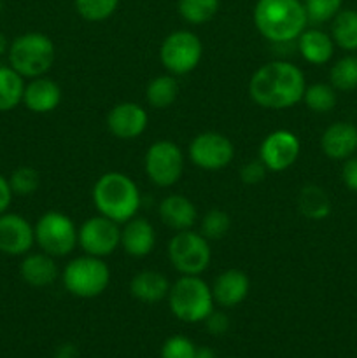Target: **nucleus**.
Here are the masks:
<instances>
[{
  "label": "nucleus",
  "mask_w": 357,
  "mask_h": 358,
  "mask_svg": "<svg viewBox=\"0 0 357 358\" xmlns=\"http://www.w3.org/2000/svg\"><path fill=\"white\" fill-rule=\"evenodd\" d=\"M231 229V217L224 210L212 208L200 219V233L209 241L223 240Z\"/></svg>",
  "instance_id": "obj_31"
},
{
  "label": "nucleus",
  "mask_w": 357,
  "mask_h": 358,
  "mask_svg": "<svg viewBox=\"0 0 357 358\" xmlns=\"http://www.w3.org/2000/svg\"><path fill=\"white\" fill-rule=\"evenodd\" d=\"M156 247V229L144 217L135 215L121 227V248L130 257H147Z\"/></svg>",
  "instance_id": "obj_19"
},
{
  "label": "nucleus",
  "mask_w": 357,
  "mask_h": 358,
  "mask_svg": "<svg viewBox=\"0 0 357 358\" xmlns=\"http://www.w3.org/2000/svg\"><path fill=\"white\" fill-rule=\"evenodd\" d=\"M170 285L167 276L156 269H144L133 275L130 280V294L133 299L144 304H158L164 301L170 292Z\"/></svg>",
  "instance_id": "obj_22"
},
{
  "label": "nucleus",
  "mask_w": 357,
  "mask_h": 358,
  "mask_svg": "<svg viewBox=\"0 0 357 358\" xmlns=\"http://www.w3.org/2000/svg\"><path fill=\"white\" fill-rule=\"evenodd\" d=\"M9 184L16 196H31L41 187V173L31 166H20L10 173Z\"/></svg>",
  "instance_id": "obj_33"
},
{
  "label": "nucleus",
  "mask_w": 357,
  "mask_h": 358,
  "mask_svg": "<svg viewBox=\"0 0 357 358\" xmlns=\"http://www.w3.org/2000/svg\"><path fill=\"white\" fill-rule=\"evenodd\" d=\"M77 247L94 257H108L121 247V224L104 215H93L84 220L77 233Z\"/></svg>",
  "instance_id": "obj_12"
},
{
  "label": "nucleus",
  "mask_w": 357,
  "mask_h": 358,
  "mask_svg": "<svg viewBox=\"0 0 357 358\" xmlns=\"http://www.w3.org/2000/svg\"><path fill=\"white\" fill-rule=\"evenodd\" d=\"M303 3L312 24L328 23L343 9V0H303Z\"/></svg>",
  "instance_id": "obj_34"
},
{
  "label": "nucleus",
  "mask_w": 357,
  "mask_h": 358,
  "mask_svg": "<svg viewBox=\"0 0 357 358\" xmlns=\"http://www.w3.org/2000/svg\"><path fill=\"white\" fill-rule=\"evenodd\" d=\"M321 149L326 157L345 161L357 154V126L349 121H336L324 129Z\"/></svg>",
  "instance_id": "obj_17"
},
{
  "label": "nucleus",
  "mask_w": 357,
  "mask_h": 358,
  "mask_svg": "<svg viewBox=\"0 0 357 358\" xmlns=\"http://www.w3.org/2000/svg\"><path fill=\"white\" fill-rule=\"evenodd\" d=\"M210 287H212V296L217 306L230 310V308L240 306L247 299L251 292V280L247 273L241 269L230 268L219 273Z\"/></svg>",
  "instance_id": "obj_16"
},
{
  "label": "nucleus",
  "mask_w": 357,
  "mask_h": 358,
  "mask_svg": "<svg viewBox=\"0 0 357 358\" xmlns=\"http://www.w3.org/2000/svg\"><path fill=\"white\" fill-rule=\"evenodd\" d=\"M301 152V142L290 129H275L262 138L258 159L273 173H282L294 166Z\"/></svg>",
  "instance_id": "obj_13"
},
{
  "label": "nucleus",
  "mask_w": 357,
  "mask_h": 358,
  "mask_svg": "<svg viewBox=\"0 0 357 358\" xmlns=\"http://www.w3.org/2000/svg\"><path fill=\"white\" fill-rule=\"evenodd\" d=\"M62 103V87L48 76L35 77L24 84L23 105L34 114H49Z\"/></svg>",
  "instance_id": "obj_18"
},
{
  "label": "nucleus",
  "mask_w": 357,
  "mask_h": 358,
  "mask_svg": "<svg viewBox=\"0 0 357 358\" xmlns=\"http://www.w3.org/2000/svg\"><path fill=\"white\" fill-rule=\"evenodd\" d=\"M266 171L268 170L265 168V164H262L259 159H254V161H251V163H245L244 166H241L240 178L244 184L255 185V184H259V182L265 180Z\"/></svg>",
  "instance_id": "obj_36"
},
{
  "label": "nucleus",
  "mask_w": 357,
  "mask_h": 358,
  "mask_svg": "<svg viewBox=\"0 0 357 358\" xmlns=\"http://www.w3.org/2000/svg\"><path fill=\"white\" fill-rule=\"evenodd\" d=\"M158 215L160 220L172 231L192 229L198 220V210L195 203L182 194H168L161 199L158 206Z\"/></svg>",
  "instance_id": "obj_20"
},
{
  "label": "nucleus",
  "mask_w": 357,
  "mask_h": 358,
  "mask_svg": "<svg viewBox=\"0 0 357 358\" xmlns=\"http://www.w3.org/2000/svg\"><path fill=\"white\" fill-rule=\"evenodd\" d=\"M55 358H79V350L74 345H70V343H65V345H62L56 350Z\"/></svg>",
  "instance_id": "obj_40"
},
{
  "label": "nucleus",
  "mask_w": 357,
  "mask_h": 358,
  "mask_svg": "<svg viewBox=\"0 0 357 358\" xmlns=\"http://www.w3.org/2000/svg\"><path fill=\"white\" fill-rule=\"evenodd\" d=\"M298 52L310 65H326L335 56V42L328 31L321 28H304L303 34L296 38Z\"/></svg>",
  "instance_id": "obj_23"
},
{
  "label": "nucleus",
  "mask_w": 357,
  "mask_h": 358,
  "mask_svg": "<svg viewBox=\"0 0 357 358\" xmlns=\"http://www.w3.org/2000/svg\"><path fill=\"white\" fill-rule=\"evenodd\" d=\"M149 124V114L135 101L115 103L107 114V128L115 138L135 140L142 135Z\"/></svg>",
  "instance_id": "obj_15"
},
{
  "label": "nucleus",
  "mask_w": 357,
  "mask_h": 358,
  "mask_svg": "<svg viewBox=\"0 0 357 358\" xmlns=\"http://www.w3.org/2000/svg\"><path fill=\"white\" fill-rule=\"evenodd\" d=\"M7 51H9V41H7V37L4 35V31H0V58H2L4 55H7Z\"/></svg>",
  "instance_id": "obj_42"
},
{
  "label": "nucleus",
  "mask_w": 357,
  "mask_h": 358,
  "mask_svg": "<svg viewBox=\"0 0 357 358\" xmlns=\"http://www.w3.org/2000/svg\"><path fill=\"white\" fill-rule=\"evenodd\" d=\"M331 38L336 48L346 52L357 51V10L342 9L331 20Z\"/></svg>",
  "instance_id": "obj_25"
},
{
  "label": "nucleus",
  "mask_w": 357,
  "mask_h": 358,
  "mask_svg": "<svg viewBox=\"0 0 357 358\" xmlns=\"http://www.w3.org/2000/svg\"><path fill=\"white\" fill-rule=\"evenodd\" d=\"M34 233L35 245L56 259L65 257L76 250L79 227L66 213L49 210L38 217L34 226Z\"/></svg>",
  "instance_id": "obj_8"
},
{
  "label": "nucleus",
  "mask_w": 357,
  "mask_h": 358,
  "mask_svg": "<svg viewBox=\"0 0 357 358\" xmlns=\"http://www.w3.org/2000/svg\"><path fill=\"white\" fill-rule=\"evenodd\" d=\"M220 0H178L177 13L186 23L205 24L217 16Z\"/></svg>",
  "instance_id": "obj_28"
},
{
  "label": "nucleus",
  "mask_w": 357,
  "mask_h": 358,
  "mask_svg": "<svg viewBox=\"0 0 357 358\" xmlns=\"http://www.w3.org/2000/svg\"><path fill=\"white\" fill-rule=\"evenodd\" d=\"M186 157L181 147L172 140H156L144 154V171L158 187H172L184 173Z\"/></svg>",
  "instance_id": "obj_10"
},
{
  "label": "nucleus",
  "mask_w": 357,
  "mask_h": 358,
  "mask_svg": "<svg viewBox=\"0 0 357 358\" xmlns=\"http://www.w3.org/2000/svg\"><path fill=\"white\" fill-rule=\"evenodd\" d=\"M7 59L9 65L24 79L46 76L55 65V42L42 31H27L10 42Z\"/></svg>",
  "instance_id": "obj_5"
},
{
  "label": "nucleus",
  "mask_w": 357,
  "mask_h": 358,
  "mask_svg": "<svg viewBox=\"0 0 357 358\" xmlns=\"http://www.w3.org/2000/svg\"><path fill=\"white\" fill-rule=\"evenodd\" d=\"M168 259L178 275L202 276L212 261L210 241L200 231H178L168 241Z\"/></svg>",
  "instance_id": "obj_7"
},
{
  "label": "nucleus",
  "mask_w": 357,
  "mask_h": 358,
  "mask_svg": "<svg viewBox=\"0 0 357 358\" xmlns=\"http://www.w3.org/2000/svg\"><path fill=\"white\" fill-rule=\"evenodd\" d=\"M342 180L349 191L356 192L357 194V154L343 161Z\"/></svg>",
  "instance_id": "obj_38"
},
{
  "label": "nucleus",
  "mask_w": 357,
  "mask_h": 358,
  "mask_svg": "<svg viewBox=\"0 0 357 358\" xmlns=\"http://www.w3.org/2000/svg\"><path fill=\"white\" fill-rule=\"evenodd\" d=\"M167 301L172 315L184 324H203L216 310L212 287L202 276H178L170 285Z\"/></svg>",
  "instance_id": "obj_4"
},
{
  "label": "nucleus",
  "mask_w": 357,
  "mask_h": 358,
  "mask_svg": "<svg viewBox=\"0 0 357 358\" xmlns=\"http://www.w3.org/2000/svg\"><path fill=\"white\" fill-rule=\"evenodd\" d=\"M91 198L100 215L121 226L133 219L142 205L139 185L130 175L122 171H107L100 175L93 185Z\"/></svg>",
  "instance_id": "obj_3"
},
{
  "label": "nucleus",
  "mask_w": 357,
  "mask_h": 358,
  "mask_svg": "<svg viewBox=\"0 0 357 358\" xmlns=\"http://www.w3.org/2000/svg\"><path fill=\"white\" fill-rule=\"evenodd\" d=\"M329 84L336 91L357 90V56L345 55L329 69Z\"/></svg>",
  "instance_id": "obj_30"
},
{
  "label": "nucleus",
  "mask_w": 357,
  "mask_h": 358,
  "mask_svg": "<svg viewBox=\"0 0 357 358\" xmlns=\"http://www.w3.org/2000/svg\"><path fill=\"white\" fill-rule=\"evenodd\" d=\"M226 358H238V357H226Z\"/></svg>",
  "instance_id": "obj_43"
},
{
  "label": "nucleus",
  "mask_w": 357,
  "mask_h": 358,
  "mask_svg": "<svg viewBox=\"0 0 357 358\" xmlns=\"http://www.w3.org/2000/svg\"><path fill=\"white\" fill-rule=\"evenodd\" d=\"M178 98L177 77L172 73H161L153 77L146 86V100L153 108H168Z\"/></svg>",
  "instance_id": "obj_26"
},
{
  "label": "nucleus",
  "mask_w": 357,
  "mask_h": 358,
  "mask_svg": "<svg viewBox=\"0 0 357 358\" xmlns=\"http://www.w3.org/2000/svg\"><path fill=\"white\" fill-rule=\"evenodd\" d=\"M34 226L20 213L0 215V252L10 257H23L34 248Z\"/></svg>",
  "instance_id": "obj_14"
},
{
  "label": "nucleus",
  "mask_w": 357,
  "mask_h": 358,
  "mask_svg": "<svg viewBox=\"0 0 357 358\" xmlns=\"http://www.w3.org/2000/svg\"><path fill=\"white\" fill-rule=\"evenodd\" d=\"M13 196L14 192L10 189L9 178H6L0 173V215L7 212V208L10 206V201H13Z\"/></svg>",
  "instance_id": "obj_39"
},
{
  "label": "nucleus",
  "mask_w": 357,
  "mask_h": 358,
  "mask_svg": "<svg viewBox=\"0 0 357 358\" xmlns=\"http://www.w3.org/2000/svg\"><path fill=\"white\" fill-rule=\"evenodd\" d=\"M203 58V44L191 30H175L163 38L160 45V62L168 73L175 77L188 76Z\"/></svg>",
  "instance_id": "obj_9"
},
{
  "label": "nucleus",
  "mask_w": 357,
  "mask_h": 358,
  "mask_svg": "<svg viewBox=\"0 0 357 358\" xmlns=\"http://www.w3.org/2000/svg\"><path fill=\"white\" fill-rule=\"evenodd\" d=\"M298 210L308 220H324L331 215V199L318 185H304L298 194Z\"/></svg>",
  "instance_id": "obj_24"
},
{
  "label": "nucleus",
  "mask_w": 357,
  "mask_h": 358,
  "mask_svg": "<svg viewBox=\"0 0 357 358\" xmlns=\"http://www.w3.org/2000/svg\"><path fill=\"white\" fill-rule=\"evenodd\" d=\"M20 276L24 283L35 289L49 287L59 278V269L55 257L46 252H28L20 262Z\"/></svg>",
  "instance_id": "obj_21"
},
{
  "label": "nucleus",
  "mask_w": 357,
  "mask_h": 358,
  "mask_svg": "<svg viewBox=\"0 0 357 358\" xmlns=\"http://www.w3.org/2000/svg\"><path fill=\"white\" fill-rule=\"evenodd\" d=\"M74 6L83 20L100 23L118 10L119 0H74Z\"/></svg>",
  "instance_id": "obj_32"
},
{
  "label": "nucleus",
  "mask_w": 357,
  "mask_h": 358,
  "mask_svg": "<svg viewBox=\"0 0 357 358\" xmlns=\"http://www.w3.org/2000/svg\"><path fill=\"white\" fill-rule=\"evenodd\" d=\"M59 278L66 292L74 297L94 299L107 290L111 283V268L102 257L84 254L66 262Z\"/></svg>",
  "instance_id": "obj_6"
},
{
  "label": "nucleus",
  "mask_w": 357,
  "mask_h": 358,
  "mask_svg": "<svg viewBox=\"0 0 357 358\" xmlns=\"http://www.w3.org/2000/svg\"><path fill=\"white\" fill-rule=\"evenodd\" d=\"M198 346L181 334L170 336L161 346V358H195Z\"/></svg>",
  "instance_id": "obj_35"
},
{
  "label": "nucleus",
  "mask_w": 357,
  "mask_h": 358,
  "mask_svg": "<svg viewBox=\"0 0 357 358\" xmlns=\"http://www.w3.org/2000/svg\"><path fill=\"white\" fill-rule=\"evenodd\" d=\"M195 358H217V357L216 353H214V350L206 348V346H200V348L196 350Z\"/></svg>",
  "instance_id": "obj_41"
},
{
  "label": "nucleus",
  "mask_w": 357,
  "mask_h": 358,
  "mask_svg": "<svg viewBox=\"0 0 357 358\" xmlns=\"http://www.w3.org/2000/svg\"><path fill=\"white\" fill-rule=\"evenodd\" d=\"M255 30L272 44L296 42L308 27L301 0H258L252 13Z\"/></svg>",
  "instance_id": "obj_2"
},
{
  "label": "nucleus",
  "mask_w": 357,
  "mask_h": 358,
  "mask_svg": "<svg viewBox=\"0 0 357 358\" xmlns=\"http://www.w3.org/2000/svg\"><path fill=\"white\" fill-rule=\"evenodd\" d=\"M24 77L10 65H0V112H10L23 103Z\"/></svg>",
  "instance_id": "obj_27"
},
{
  "label": "nucleus",
  "mask_w": 357,
  "mask_h": 358,
  "mask_svg": "<svg viewBox=\"0 0 357 358\" xmlns=\"http://www.w3.org/2000/svg\"><path fill=\"white\" fill-rule=\"evenodd\" d=\"M303 70L287 59H273L252 73L248 96L266 110H286L303 101L307 90Z\"/></svg>",
  "instance_id": "obj_1"
},
{
  "label": "nucleus",
  "mask_w": 357,
  "mask_h": 358,
  "mask_svg": "<svg viewBox=\"0 0 357 358\" xmlns=\"http://www.w3.org/2000/svg\"><path fill=\"white\" fill-rule=\"evenodd\" d=\"M188 156L200 170L219 171L233 163L234 145L224 133L203 131L191 140Z\"/></svg>",
  "instance_id": "obj_11"
},
{
  "label": "nucleus",
  "mask_w": 357,
  "mask_h": 358,
  "mask_svg": "<svg viewBox=\"0 0 357 358\" xmlns=\"http://www.w3.org/2000/svg\"><path fill=\"white\" fill-rule=\"evenodd\" d=\"M0 9H2V2H0Z\"/></svg>",
  "instance_id": "obj_44"
},
{
  "label": "nucleus",
  "mask_w": 357,
  "mask_h": 358,
  "mask_svg": "<svg viewBox=\"0 0 357 358\" xmlns=\"http://www.w3.org/2000/svg\"><path fill=\"white\" fill-rule=\"evenodd\" d=\"M205 329L210 332L212 336H224L230 329V318H227L226 313L223 311H216L214 310L209 317L205 318Z\"/></svg>",
  "instance_id": "obj_37"
},
{
  "label": "nucleus",
  "mask_w": 357,
  "mask_h": 358,
  "mask_svg": "<svg viewBox=\"0 0 357 358\" xmlns=\"http://www.w3.org/2000/svg\"><path fill=\"white\" fill-rule=\"evenodd\" d=\"M303 101L315 114H328L338 103V91L329 83H315L307 86Z\"/></svg>",
  "instance_id": "obj_29"
}]
</instances>
